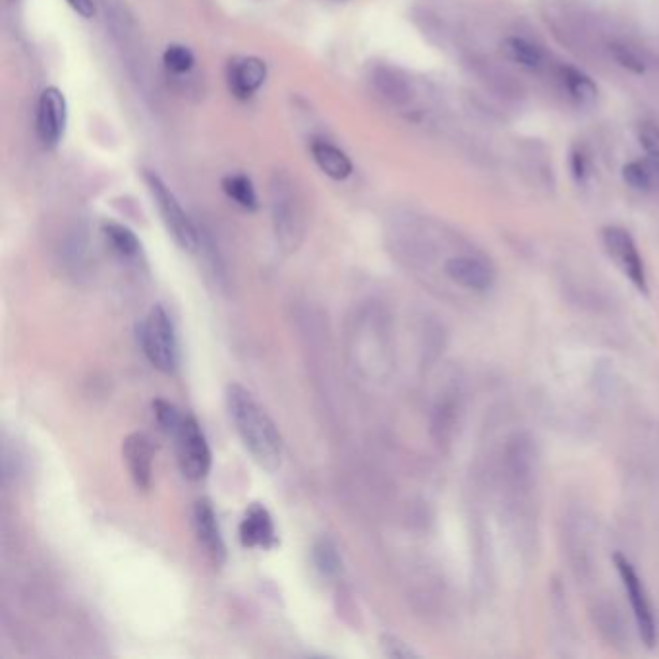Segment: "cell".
Instances as JSON below:
<instances>
[{"mask_svg":"<svg viewBox=\"0 0 659 659\" xmlns=\"http://www.w3.org/2000/svg\"><path fill=\"white\" fill-rule=\"evenodd\" d=\"M310 151H312V157H314L319 171L323 172L325 176H329L331 180L343 182L354 171L350 157L344 153L343 149H339L331 142L316 140L310 147Z\"/></svg>","mask_w":659,"mask_h":659,"instance_id":"cell-14","label":"cell"},{"mask_svg":"<svg viewBox=\"0 0 659 659\" xmlns=\"http://www.w3.org/2000/svg\"><path fill=\"white\" fill-rule=\"evenodd\" d=\"M615 567H617V573L623 580L625 592L629 596L632 615H634L636 627L640 632V638L644 640V644L648 648H652L656 644L658 631H656V617H654V609H652V603L648 598V592H646L640 576L636 573V569L632 567L629 559H625L623 555H615Z\"/></svg>","mask_w":659,"mask_h":659,"instance_id":"cell-6","label":"cell"},{"mask_svg":"<svg viewBox=\"0 0 659 659\" xmlns=\"http://www.w3.org/2000/svg\"><path fill=\"white\" fill-rule=\"evenodd\" d=\"M644 163L650 171V176L654 180V188H656V186H659V155H646Z\"/></svg>","mask_w":659,"mask_h":659,"instance_id":"cell-29","label":"cell"},{"mask_svg":"<svg viewBox=\"0 0 659 659\" xmlns=\"http://www.w3.org/2000/svg\"><path fill=\"white\" fill-rule=\"evenodd\" d=\"M271 217L281 248L296 252L306 230V211L296 184L283 172H277L271 182Z\"/></svg>","mask_w":659,"mask_h":659,"instance_id":"cell-2","label":"cell"},{"mask_svg":"<svg viewBox=\"0 0 659 659\" xmlns=\"http://www.w3.org/2000/svg\"><path fill=\"white\" fill-rule=\"evenodd\" d=\"M501 51L505 57L526 70H540L544 64L542 51L534 43H530L522 37H507L501 43Z\"/></svg>","mask_w":659,"mask_h":659,"instance_id":"cell-16","label":"cell"},{"mask_svg":"<svg viewBox=\"0 0 659 659\" xmlns=\"http://www.w3.org/2000/svg\"><path fill=\"white\" fill-rule=\"evenodd\" d=\"M68 124L66 97L58 87L43 89L37 103V136L45 147H57Z\"/></svg>","mask_w":659,"mask_h":659,"instance_id":"cell-8","label":"cell"},{"mask_svg":"<svg viewBox=\"0 0 659 659\" xmlns=\"http://www.w3.org/2000/svg\"><path fill=\"white\" fill-rule=\"evenodd\" d=\"M381 648H383L385 656H389V658L402 659L414 658V656H416V654H414L404 642H401V640L395 638V636H391V634H385V636L381 638Z\"/></svg>","mask_w":659,"mask_h":659,"instance_id":"cell-26","label":"cell"},{"mask_svg":"<svg viewBox=\"0 0 659 659\" xmlns=\"http://www.w3.org/2000/svg\"><path fill=\"white\" fill-rule=\"evenodd\" d=\"M227 410L234 430L248 453L261 468L275 472L283 462V435L271 416L261 408L254 395L240 383H230L225 393Z\"/></svg>","mask_w":659,"mask_h":659,"instance_id":"cell-1","label":"cell"},{"mask_svg":"<svg viewBox=\"0 0 659 659\" xmlns=\"http://www.w3.org/2000/svg\"><path fill=\"white\" fill-rule=\"evenodd\" d=\"M638 142L646 155H659V128L654 124H642L638 128Z\"/></svg>","mask_w":659,"mask_h":659,"instance_id":"cell-25","label":"cell"},{"mask_svg":"<svg viewBox=\"0 0 659 659\" xmlns=\"http://www.w3.org/2000/svg\"><path fill=\"white\" fill-rule=\"evenodd\" d=\"M66 2L82 18H91L95 14V2L93 0H66Z\"/></svg>","mask_w":659,"mask_h":659,"instance_id":"cell-28","label":"cell"},{"mask_svg":"<svg viewBox=\"0 0 659 659\" xmlns=\"http://www.w3.org/2000/svg\"><path fill=\"white\" fill-rule=\"evenodd\" d=\"M561 78H563V84L567 87L569 95L573 97L578 105L590 107V105L596 103V99H598V87H596V84L584 72L576 70L573 66H565L561 70Z\"/></svg>","mask_w":659,"mask_h":659,"instance_id":"cell-18","label":"cell"},{"mask_svg":"<svg viewBox=\"0 0 659 659\" xmlns=\"http://www.w3.org/2000/svg\"><path fill=\"white\" fill-rule=\"evenodd\" d=\"M144 178L147 190H149L151 198L155 201V205L161 213V219H163L167 230L171 232L174 242L186 252L198 250L200 234L194 227L192 219L182 209L180 201L176 200V196L172 194L171 188L155 172H145Z\"/></svg>","mask_w":659,"mask_h":659,"instance_id":"cell-4","label":"cell"},{"mask_svg":"<svg viewBox=\"0 0 659 659\" xmlns=\"http://www.w3.org/2000/svg\"><path fill=\"white\" fill-rule=\"evenodd\" d=\"M230 93L242 101L252 99L267 80V64L258 57L236 58L229 66Z\"/></svg>","mask_w":659,"mask_h":659,"instance_id":"cell-11","label":"cell"},{"mask_svg":"<svg viewBox=\"0 0 659 659\" xmlns=\"http://www.w3.org/2000/svg\"><path fill=\"white\" fill-rule=\"evenodd\" d=\"M623 178L631 188L638 192H650L654 188V180H652L644 161H632L629 165H625Z\"/></svg>","mask_w":659,"mask_h":659,"instance_id":"cell-24","label":"cell"},{"mask_svg":"<svg viewBox=\"0 0 659 659\" xmlns=\"http://www.w3.org/2000/svg\"><path fill=\"white\" fill-rule=\"evenodd\" d=\"M223 192L234 201L238 207L246 211L258 209V192L254 188V182L246 174H229L223 178Z\"/></svg>","mask_w":659,"mask_h":659,"instance_id":"cell-17","label":"cell"},{"mask_svg":"<svg viewBox=\"0 0 659 659\" xmlns=\"http://www.w3.org/2000/svg\"><path fill=\"white\" fill-rule=\"evenodd\" d=\"M138 339L149 364L163 373H174L180 362L176 329L165 306L157 304L138 325Z\"/></svg>","mask_w":659,"mask_h":659,"instance_id":"cell-3","label":"cell"},{"mask_svg":"<svg viewBox=\"0 0 659 659\" xmlns=\"http://www.w3.org/2000/svg\"><path fill=\"white\" fill-rule=\"evenodd\" d=\"M103 232H105V238L109 240V244L113 246V250L122 258H136L140 254V248H142L140 240L128 227L118 225V223H105Z\"/></svg>","mask_w":659,"mask_h":659,"instance_id":"cell-19","label":"cell"},{"mask_svg":"<svg viewBox=\"0 0 659 659\" xmlns=\"http://www.w3.org/2000/svg\"><path fill=\"white\" fill-rule=\"evenodd\" d=\"M124 462L128 466L130 478L136 484V488H151L153 480V447L151 441L144 433H132L124 439L122 445Z\"/></svg>","mask_w":659,"mask_h":659,"instance_id":"cell-12","label":"cell"},{"mask_svg":"<svg viewBox=\"0 0 659 659\" xmlns=\"http://www.w3.org/2000/svg\"><path fill=\"white\" fill-rule=\"evenodd\" d=\"M312 557H314V565H316L317 571L323 576L331 578V576H337L341 573L343 561H341L339 549L329 538L317 540L314 551H312Z\"/></svg>","mask_w":659,"mask_h":659,"instance_id":"cell-20","label":"cell"},{"mask_svg":"<svg viewBox=\"0 0 659 659\" xmlns=\"http://www.w3.org/2000/svg\"><path fill=\"white\" fill-rule=\"evenodd\" d=\"M609 51H611L613 60L619 66H623L625 70L632 72V74L642 76L646 72V68H648L646 58H644V55L638 49H634L632 45H629V43H613Z\"/></svg>","mask_w":659,"mask_h":659,"instance_id":"cell-21","label":"cell"},{"mask_svg":"<svg viewBox=\"0 0 659 659\" xmlns=\"http://www.w3.org/2000/svg\"><path fill=\"white\" fill-rule=\"evenodd\" d=\"M163 64H165V68L169 72H172V74L182 76V74H188L196 66V57H194V53L186 45L174 43V45H169L165 49V53H163Z\"/></svg>","mask_w":659,"mask_h":659,"instance_id":"cell-22","label":"cell"},{"mask_svg":"<svg viewBox=\"0 0 659 659\" xmlns=\"http://www.w3.org/2000/svg\"><path fill=\"white\" fill-rule=\"evenodd\" d=\"M153 412H155V420H157L159 428L167 435H174L184 420V414L165 399H157L153 402Z\"/></svg>","mask_w":659,"mask_h":659,"instance_id":"cell-23","label":"cell"},{"mask_svg":"<svg viewBox=\"0 0 659 659\" xmlns=\"http://www.w3.org/2000/svg\"><path fill=\"white\" fill-rule=\"evenodd\" d=\"M176 441V459L184 478L203 480L211 470V449L194 416H184L180 428L172 435Z\"/></svg>","mask_w":659,"mask_h":659,"instance_id":"cell-5","label":"cell"},{"mask_svg":"<svg viewBox=\"0 0 659 659\" xmlns=\"http://www.w3.org/2000/svg\"><path fill=\"white\" fill-rule=\"evenodd\" d=\"M445 273L459 287L474 292H488L495 283V271L491 269V265H488L484 259L472 258V256L447 259Z\"/></svg>","mask_w":659,"mask_h":659,"instance_id":"cell-10","label":"cell"},{"mask_svg":"<svg viewBox=\"0 0 659 659\" xmlns=\"http://www.w3.org/2000/svg\"><path fill=\"white\" fill-rule=\"evenodd\" d=\"M194 530L205 555L219 567L227 559V547L221 536L215 509L209 499H200L194 507Z\"/></svg>","mask_w":659,"mask_h":659,"instance_id":"cell-9","label":"cell"},{"mask_svg":"<svg viewBox=\"0 0 659 659\" xmlns=\"http://www.w3.org/2000/svg\"><path fill=\"white\" fill-rule=\"evenodd\" d=\"M603 246L607 254L621 267V271L631 279L632 285L646 292L648 290L646 267L631 234L621 227H607L603 229Z\"/></svg>","mask_w":659,"mask_h":659,"instance_id":"cell-7","label":"cell"},{"mask_svg":"<svg viewBox=\"0 0 659 659\" xmlns=\"http://www.w3.org/2000/svg\"><path fill=\"white\" fill-rule=\"evenodd\" d=\"M571 171H573L574 180L578 184H584L586 182L590 167H588L586 155L580 149H574L573 153H571Z\"/></svg>","mask_w":659,"mask_h":659,"instance_id":"cell-27","label":"cell"},{"mask_svg":"<svg viewBox=\"0 0 659 659\" xmlns=\"http://www.w3.org/2000/svg\"><path fill=\"white\" fill-rule=\"evenodd\" d=\"M238 534H240V542L244 547L269 549L277 544L273 518L269 515V511L259 503H252L246 509L244 518L240 522V528H238Z\"/></svg>","mask_w":659,"mask_h":659,"instance_id":"cell-13","label":"cell"},{"mask_svg":"<svg viewBox=\"0 0 659 659\" xmlns=\"http://www.w3.org/2000/svg\"><path fill=\"white\" fill-rule=\"evenodd\" d=\"M507 470L515 478L518 484H524L532 478V470L536 464V451L532 447V441L526 435H518L509 441L507 445Z\"/></svg>","mask_w":659,"mask_h":659,"instance_id":"cell-15","label":"cell"}]
</instances>
